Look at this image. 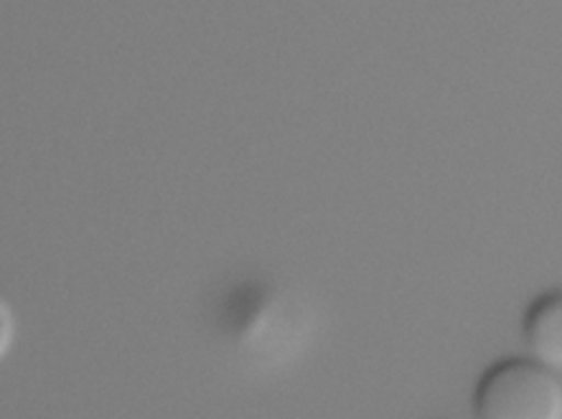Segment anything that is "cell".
Here are the masks:
<instances>
[{"label": "cell", "mask_w": 562, "mask_h": 419, "mask_svg": "<svg viewBox=\"0 0 562 419\" xmlns=\"http://www.w3.org/2000/svg\"><path fill=\"white\" fill-rule=\"evenodd\" d=\"M311 318L276 285H252L229 305L224 330L239 356L257 366H280L306 343Z\"/></svg>", "instance_id": "obj_1"}, {"label": "cell", "mask_w": 562, "mask_h": 419, "mask_svg": "<svg viewBox=\"0 0 562 419\" xmlns=\"http://www.w3.org/2000/svg\"><path fill=\"white\" fill-rule=\"evenodd\" d=\"M476 419H562V378L529 356L494 361L473 389Z\"/></svg>", "instance_id": "obj_2"}, {"label": "cell", "mask_w": 562, "mask_h": 419, "mask_svg": "<svg viewBox=\"0 0 562 419\" xmlns=\"http://www.w3.org/2000/svg\"><path fill=\"white\" fill-rule=\"evenodd\" d=\"M521 338L529 359L548 366L550 372H562V287L544 290L527 305Z\"/></svg>", "instance_id": "obj_3"}, {"label": "cell", "mask_w": 562, "mask_h": 419, "mask_svg": "<svg viewBox=\"0 0 562 419\" xmlns=\"http://www.w3.org/2000/svg\"><path fill=\"white\" fill-rule=\"evenodd\" d=\"M15 336H19V316H15L11 297L0 290V361L11 353Z\"/></svg>", "instance_id": "obj_4"}]
</instances>
